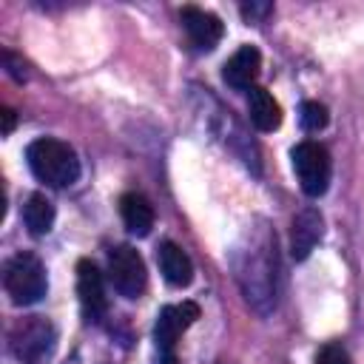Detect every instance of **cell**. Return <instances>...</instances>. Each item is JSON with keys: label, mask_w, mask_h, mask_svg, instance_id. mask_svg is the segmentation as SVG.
<instances>
[{"label": "cell", "mask_w": 364, "mask_h": 364, "mask_svg": "<svg viewBox=\"0 0 364 364\" xmlns=\"http://www.w3.org/2000/svg\"><path fill=\"white\" fill-rule=\"evenodd\" d=\"M233 273L245 293V301L259 316H267L276 307L279 253H276V233H270L264 222L245 230L242 242L233 250Z\"/></svg>", "instance_id": "cell-1"}, {"label": "cell", "mask_w": 364, "mask_h": 364, "mask_svg": "<svg viewBox=\"0 0 364 364\" xmlns=\"http://www.w3.org/2000/svg\"><path fill=\"white\" fill-rule=\"evenodd\" d=\"M26 159L31 173L46 182L48 188H65L71 182H77L80 176V159L74 154V148L63 139L54 136H40L26 148Z\"/></svg>", "instance_id": "cell-2"}, {"label": "cell", "mask_w": 364, "mask_h": 364, "mask_svg": "<svg viewBox=\"0 0 364 364\" xmlns=\"http://www.w3.org/2000/svg\"><path fill=\"white\" fill-rule=\"evenodd\" d=\"M3 287L11 296L14 304H37L48 290V279H46L43 262L34 253H14L6 262Z\"/></svg>", "instance_id": "cell-3"}, {"label": "cell", "mask_w": 364, "mask_h": 364, "mask_svg": "<svg viewBox=\"0 0 364 364\" xmlns=\"http://www.w3.org/2000/svg\"><path fill=\"white\" fill-rule=\"evenodd\" d=\"M54 341H57V330L43 316H26L9 333V347L14 358H20L23 364H43L51 355Z\"/></svg>", "instance_id": "cell-4"}, {"label": "cell", "mask_w": 364, "mask_h": 364, "mask_svg": "<svg viewBox=\"0 0 364 364\" xmlns=\"http://www.w3.org/2000/svg\"><path fill=\"white\" fill-rule=\"evenodd\" d=\"M296 179L307 196H321L330 185V154L324 145L304 139L290 151Z\"/></svg>", "instance_id": "cell-5"}, {"label": "cell", "mask_w": 364, "mask_h": 364, "mask_svg": "<svg viewBox=\"0 0 364 364\" xmlns=\"http://www.w3.org/2000/svg\"><path fill=\"white\" fill-rule=\"evenodd\" d=\"M108 279L114 284V290L122 299H139L145 284H148V270L145 262L139 256V250H134L131 245H117L108 253Z\"/></svg>", "instance_id": "cell-6"}, {"label": "cell", "mask_w": 364, "mask_h": 364, "mask_svg": "<svg viewBox=\"0 0 364 364\" xmlns=\"http://www.w3.org/2000/svg\"><path fill=\"white\" fill-rule=\"evenodd\" d=\"M199 318V304L196 301H182V304H168L159 310L156 316V327H154V341H156V353H173L179 336Z\"/></svg>", "instance_id": "cell-7"}, {"label": "cell", "mask_w": 364, "mask_h": 364, "mask_svg": "<svg viewBox=\"0 0 364 364\" xmlns=\"http://www.w3.org/2000/svg\"><path fill=\"white\" fill-rule=\"evenodd\" d=\"M77 296H80L85 321H100L105 316L108 299H105V287H102V273L88 259L77 262Z\"/></svg>", "instance_id": "cell-8"}, {"label": "cell", "mask_w": 364, "mask_h": 364, "mask_svg": "<svg viewBox=\"0 0 364 364\" xmlns=\"http://www.w3.org/2000/svg\"><path fill=\"white\" fill-rule=\"evenodd\" d=\"M324 233V219L316 208H301L296 216H293V225H290V256L296 262H304L313 247L318 245Z\"/></svg>", "instance_id": "cell-9"}, {"label": "cell", "mask_w": 364, "mask_h": 364, "mask_svg": "<svg viewBox=\"0 0 364 364\" xmlns=\"http://www.w3.org/2000/svg\"><path fill=\"white\" fill-rule=\"evenodd\" d=\"M182 26L191 37V43L199 48V51H210L216 48V43L222 40L225 34V26L216 14L205 11V9H196V6H185L182 9Z\"/></svg>", "instance_id": "cell-10"}, {"label": "cell", "mask_w": 364, "mask_h": 364, "mask_svg": "<svg viewBox=\"0 0 364 364\" xmlns=\"http://www.w3.org/2000/svg\"><path fill=\"white\" fill-rule=\"evenodd\" d=\"M259 68H262L259 48L256 46H242L222 65V80L230 88H236V91H250L253 82H256V77H259Z\"/></svg>", "instance_id": "cell-11"}, {"label": "cell", "mask_w": 364, "mask_h": 364, "mask_svg": "<svg viewBox=\"0 0 364 364\" xmlns=\"http://www.w3.org/2000/svg\"><path fill=\"white\" fill-rule=\"evenodd\" d=\"M156 264H159L165 282L173 287H188L193 279V262L176 242H162L156 247Z\"/></svg>", "instance_id": "cell-12"}, {"label": "cell", "mask_w": 364, "mask_h": 364, "mask_svg": "<svg viewBox=\"0 0 364 364\" xmlns=\"http://www.w3.org/2000/svg\"><path fill=\"white\" fill-rule=\"evenodd\" d=\"M247 114H250V122L264 134H270L282 125V105L273 100L270 91H264L259 85H253L247 91Z\"/></svg>", "instance_id": "cell-13"}, {"label": "cell", "mask_w": 364, "mask_h": 364, "mask_svg": "<svg viewBox=\"0 0 364 364\" xmlns=\"http://www.w3.org/2000/svg\"><path fill=\"white\" fill-rule=\"evenodd\" d=\"M119 216L134 236H148L154 228V205L142 193H122L119 196Z\"/></svg>", "instance_id": "cell-14"}, {"label": "cell", "mask_w": 364, "mask_h": 364, "mask_svg": "<svg viewBox=\"0 0 364 364\" xmlns=\"http://www.w3.org/2000/svg\"><path fill=\"white\" fill-rule=\"evenodd\" d=\"M23 222L31 236H46L54 225V205L43 193H31L23 205Z\"/></svg>", "instance_id": "cell-15"}, {"label": "cell", "mask_w": 364, "mask_h": 364, "mask_svg": "<svg viewBox=\"0 0 364 364\" xmlns=\"http://www.w3.org/2000/svg\"><path fill=\"white\" fill-rule=\"evenodd\" d=\"M299 119H301L304 131H321L327 125V108L321 102H316V100H307V102H301Z\"/></svg>", "instance_id": "cell-16"}, {"label": "cell", "mask_w": 364, "mask_h": 364, "mask_svg": "<svg viewBox=\"0 0 364 364\" xmlns=\"http://www.w3.org/2000/svg\"><path fill=\"white\" fill-rule=\"evenodd\" d=\"M316 364H350V355L338 344H324L316 355Z\"/></svg>", "instance_id": "cell-17"}, {"label": "cell", "mask_w": 364, "mask_h": 364, "mask_svg": "<svg viewBox=\"0 0 364 364\" xmlns=\"http://www.w3.org/2000/svg\"><path fill=\"white\" fill-rule=\"evenodd\" d=\"M267 11H270V3H250V6H242V17L250 20V23L262 20Z\"/></svg>", "instance_id": "cell-18"}, {"label": "cell", "mask_w": 364, "mask_h": 364, "mask_svg": "<svg viewBox=\"0 0 364 364\" xmlns=\"http://www.w3.org/2000/svg\"><path fill=\"white\" fill-rule=\"evenodd\" d=\"M3 134L9 136L11 131H14V122H17V114H14V108H9V105H3Z\"/></svg>", "instance_id": "cell-19"}, {"label": "cell", "mask_w": 364, "mask_h": 364, "mask_svg": "<svg viewBox=\"0 0 364 364\" xmlns=\"http://www.w3.org/2000/svg\"><path fill=\"white\" fill-rule=\"evenodd\" d=\"M3 60H6V65H9V74H11L14 80H23V77H26V71H20V63L14 60V54H9V51H6V54H3Z\"/></svg>", "instance_id": "cell-20"}, {"label": "cell", "mask_w": 364, "mask_h": 364, "mask_svg": "<svg viewBox=\"0 0 364 364\" xmlns=\"http://www.w3.org/2000/svg\"><path fill=\"white\" fill-rule=\"evenodd\" d=\"M156 364H176V353H156Z\"/></svg>", "instance_id": "cell-21"}]
</instances>
